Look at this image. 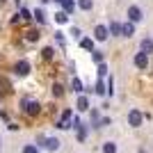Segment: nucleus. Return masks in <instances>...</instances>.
<instances>
[{
  "label": "nucleus",
  "instance_id": "2",
  "mask_svg": "<svg viewBox=\"0 0 153 153\" xmlns=\"http://www.w3.org/2000/svg\"><path fill=\"white\" fill-rule=\"evenodd\" d=\"M142 121H144V114H142L140 110H130V112H128V123L133 128H140Z\"/></svg>",
  "mask_w": 153,
  "mask_h": 153
},
{
  "label": "nucleus",
  "instance_id": "16",
  "mask_svg": "<svg viewBox=\"0 0 153 153\" xmlns=\"http://www.w3.org/2000/svg\"><path fill=\"white\" fill-rule=\"evenodd\" d=\"M34 19H37V23H46V14H44V9H34V14H32Z\"/></svg>",
  "mask_w": 153,
  "mask_h": 153
},
{
  "label": "nucleus",
  "instance_id": "1",
  "mask_svg": "<svg viewBox=\"0 0 153 153\" xmlns=\"http://www.w3.org/2000/svg\"><path fill=\"white\" fill-rule=\"evenodd\" d=\"M21 108H23L25 114L37 117L39 112H41V103H39V101H30V98H23V101H21Z\"/></svg>",
  "mask_w": 153,
  "mask_h": 153
},
{
  "label": "nucleus",
  "instance_id": "30",
  "mask_svg": "<svg viewBox=\"0 0 153 153\" xmlns=\"http://www.w3.org/2000/svg\"><path fill=\"white\" fill-rule=\"evenodd\" d=\"M55 39H57V44H64V34H62V32H57V34H55Z\"/></svg>",
  "mask_w": 153,
  "mask_h": 153
},
{
  "label": "nucleus",
  "instance_id": "6",
  "mask_svg": "<svg viewBox=\"0 0 153 153\" xmlns=\"http://www.w3.org/2000/svg\"><path fill=\"white\" fill-rule=\"evenodd\" d=\"M108 34H110V30L105 25H96L94 27V37H96V41H105L108 39Z\"/></svg>",
  "mask_w": 153,
  "mask_h": 153
},
{
  "label": "nucleus",
  "instance_id": "17",
  "mask_svg": "<svg viewBox=\"0 0 153 153\" xmlns=\"http://www.w3.org/2000/svg\"><path fill=\"white\" fill-rule=\"evenodd\" d=\"M71 87H73V91H76V94H80V91H85L82 82H80V80H78V78H73V82H71Z\"/></svg>",
  "mask_w": 153,
  "mask_h": 153
},
{
  "label": "nucleus",
  "instance_id": "15",
  "mask_svg": "<svg viewBox=\"0 0 153 153\" xmlns=\"http://www.w3.org/2000/svg\"><path fill=\"white\" fill-rule=\"evenodd\" d=\"M78 7L85 9V12H89L91 7H94V0H78Z\"/></svg>",
  "mask_w": 153,
  "mask_h": 153
},
{
  "label": "nucleus",
  "instance_id": "32",
  "mask_svg": "<svg viewBox=\"0 0 153 153\" xmlns=\"http://www.w3.org/2000/svg\"><path fill=\"white\" fill-rule=\"evenodd\" d=\"M41 2H48V0H41Z\"/></svg>",
  "mask_w": 153,
  "mask_h": 153
},
{
  "label": "nucleus",
  "instance_id": "25",
  "mask_svg": "<svg viewBox=\"0 0 153 153\" xmlns=\"http://www.w3.org/2000/svg\"><path fill=\"white\" fill-rule=\"evenodd\" d=\"M103 91H105V89H103V82H101V80H98V82L94 85V94H98V96H101Z\"/></svg>",
  "mask_w": 153,
  "mask_h": 153
},
{
  "label": "nucleus",
  "instance_id": "21",
  "mask_svg": "<svg viewBox=\"0 0 153 153\" xmlns=\"http://www.w3.org/2000/svg\"><path fill=\"white\" fill-rule=\"evenodd\" d=\"M53 94H55V96H62L64 94V87L59 82H55V85H53Z\"/></svg>",
  "mask_w": 153,
  "mask_h": 153
},
{
  "label": "nucleus",
  "instance_id": "7",
  "mask_svg": "<svg viewBox=\"0 0 153 153\" xmlns=\"http://www.w3.org/2000/svg\"><path fill=\"white\" fill-rule=\"evenodd\" d=\"M140 51H142V53H146V55H151V53H153V39H151V37L142 39V44H140Z\"/></svg>",
  "mask_w": 153,
  "mask_h": 153
},
{
  "label": "nucleus",
  "instance_id": "10",
  "mask_svg": "<svg viewBox=\"0 0 153 153\" xmlns=\"http://www.w3.org/2000/svg\"><path fill=\"white\" fill-rule=\"evenodd\" d=\"M76 108L80 110V112H87V110H89V98H87V96H78V105Z\"/></svg>",
  "mask_w": 153,
  "mask_h": 153
},
{
  "label": "nucleus",
  "instance_id": "14",
  "mask_svg": "<svg viewBox=\"0 0 153 153\" xmlns=\"http://www.w3.org/2000/svg\"><path fill=\"white\" fill-rule=\"evenodd\" d=\"M117 151H119V149H117L114 142H105V144H103V153H117Z\"/></svg>",
  "mask_w": 153,
  "mask_h": 153
},
{
  "label": "nucleus",
  "instance_id": "23",
  "mask_svg": "<svg viewBox=\"0 0 153 153\" xmlns=\"http://www.w3.org/2000/svg\"><path fill=\"white\" fill-rule=\"evenodd\" d=\"M19 16H21V19H23V21H27V19H32V14H30V12H27L25 7H21V12H19Z\"/></svg>",
  "mask_w": 153,
  "mask_h": 153
},
{
  "label": "nucleus",
  "instance_id": "33",
  "mask_svg": "<svg viewBox=\"0 0 153 153\" xmlns=\"http://www.w3.org/2000/svg\"><path fill=\"white\" fill-rule=\"evenodd\" d=\"M19 2H21V0H16V5H19Z\"/></svg>",
  "mask_w": 153,
  "mask_h": 153
},
{
  "label": "nucleus",
  "instance_id": "26",
  "mask_svg": "<svg viewBox=\"0 0 153 153\" xmlns=\"http://www.w3.org/2000/svg\"><path fill=\"white\" fill-rule=\"evenodd\" d=\"M41 53H44V59H53V53L55 51H53V48H44Z\"/></svg>",
  "mask_w": 153,
  "mask_h": 153
},
{
  "label": "nucleus",
  "instance_id": "9",
  "mask_svg": "<svg viewBox=\"0 0 153 153\" xmlns=\"http://www.w3.org/2000/svg\"><path fill=\"white\" fill-rule=\"evenodd\" d=\"M44 146L48 149V151H57V149H59V140H55V137H46Z\"/></svg>",
  "mask_w": 153,
  "mask_h": 153
},
{
  "label": "nucleus",
  "instance_id": "24",
  "mask_svg": "<svg viewBox=\"0 0 153 153\" xmlns=\"http://www.w3.org/2000/svg\"><path fill=\"white\" fill-rule=\"evenodd\" d=\"M37 39H39V32L37 30H30V32H27V41H37Z\"/></svg>",
  "mask_w": 153,
  "mask_h": 153
},
{
  "label": "nucleus",
  "instance_id": "4",
  "mask_svg": "<svg viewBox=\"0 0 153 153\" xmlns=\"http://www.w3.org/2000/svg\"><path fill=\"white\" fill-rule=\"evenodd\" d=\"M71 121H73V114H71V110H64L62 121L57 123V128H59V130H66V128H71Z\"/></svg>",
  "mask_w": 153,
  "mask_h": 153
},
{
  "label": "nucleus",
  "instance_id": "3",
  "mask_svg": "<svg viewBox=\"0 0 153 153\" xmlns=\"http://www.w3.org/2000/svg\"><path fill=\"white\" fill-rule=\"evenodd\" d=\"M128 19H130V23H140L142 21V9L137 5H130L128 7Z\"/></svg>",
  "mask_w": 153,
  "mask_h": 153
},
{
  "label": "nucleus",
  "instance_id": "5",
  "mask_svg": "<svg viewBox=\"0 0 153 153\" xmlns=\"http://www.w3.org/2000/svg\"><path fill=\"white\" fill-rule=\"evenodd\" d=\"M133 62H135V66H137V69H146V66H149V55L140 51L137 55H135V59H133Z\"/></svg>",
  "mask_w": 153,
  "mask_h": 153
},
{
  "label": "nucleus",
  "instance_id": "29",
  "mask_svg": "<svg viewBox=\"0 0 153 153\" xmlns=\"http://www.w3.org/2000/svg\"><path fill=\"white\" fill-rule=\"evenodd\" d=\"M71 34H73L76 39H80V34H82V32H80V27H73V30H71Z\"/></svg>",
  "mask_w": 153,
  "mask_h": 153
},
{
  "label": "nucleus",
  "instance_id": "20",
  "mask_svg": "<svg viewBox=\"0 0 153 153\" xmlns=\"http://www.w3.org/2000/svg\"><path fill=\"white\" fill-rule=\"evenodd\" d=\"M91 59H94L96 64H103V53H98V51H91Z\"/></svg>",
  "mask_w": 153,
  "mask_h": 153
},
{
  "label": "nucleus",
  "instance_id": "19",
  "mask_svg": "<svg viewBox=\"0 0 153 153\" xmlns=\"http://www.w3.org/2000/svg\"><path fill=\"white\" fill-rule=\"evenodd\" d=\"M80 46H82L85 51H94V41L91 39H80Z\"/></svg>",
  "mask_w": 153,
  "mask_h": 153
},
{
  "label": "nucleus",
  "instance_id": "22",
  "mask_svg": "<svg viewBox=\"0 0 153 153\" xmlns=\"http://www.w3.org/2000/svg\"><path fill=\"white\" fill-rule=\"evenodd\" d=\"M23 153H39V149L34 146V144H25V146H23Z\"/></svg>",
  "mask_w": 153,
  "mask_h": 153
},
{
  "label": "nucleus",
  "instance_id": "34",
  "mask_svg": "<svg viewBox=\"0 0 153 153\" xmlns=\"http://www.w3.org/2000/svg\"><path fill=\"white\" fill-rule=\"evenodd\" d=\"M55 2H62V0H55Z\"/></svg>",
  "mask_w": 153,
  "mask_h": 153
},
{
  "label": "nucleus",
  "instance_id": "8",
  "mask_svg": "<svg viewBox=\"0 0 153 153\" xmlns=\"http://www.w3.org/2000/svg\"><path fill=\"white\" fill-rule=\"evenodd\" d=\"M16 73H19V76H27V73H30V62H27V59H21V62L16 64Z\"/></svg>",
  "mask_w": 153,
  "mask_h": 153
},
{
  "label": "nucleus",
  "instance_id": "28",
  "mask_svg": "<svg viewBox=\"0 0 153 153\" xmlns=\"http://www.w3.org/2000/svg\"><path fill=\"white\" fill-rule=\"evenodd\" d=\"M108 94H110V96L114 94V80H112V78L108 80Z\"/></svg>",
  "mask_w": 153,
  "mask_h": 153
},
{
  "label": "nucleus",
  "instance_id": "31",
  "mask_svg": "<svg viewBox=\"0 0 153 153\" xmlns=\"http://www.w3.org/2000/svg\"><path fill=\"white\" fill-rule=\"evenodd\" d=\"M0 5H5V0H0Z\"/></svg>",
  "mask_w": 153,
  "mask_h": 153
},
{
  "label": "nucleus",
  "instance_id": "18",
  "mask_svg": "<svg viewBox=\"0 0 153 153\" xmlns=\"http://www.w3.org/2000/svg\"><path fill=\"white\" fill-rule=\"evenodd\" d=\"M55 21L62 25V23H66V21H69V14H66V12H57V14H55Z\"/></svg>",
  "mask_w": 153,
  "mask_h": 153
},
{
  "label": "nucleus",
  "instance_id": "27",
  "mask_svg": "<svg viewBox=\"0 0 153 153\" xmlns=\"http://www.w3.org/2000/svg\"><path fill=\"white\" fill-rule=\"evenodd\" d=\"M98 76H108V66H105V64H98Z\"/></svg>",
  "mask_w": 153,
  "mask_h": 153
},
{
  "label": "nucleus",
  "instance_id": "13",
  "mask_svg": "<svg viewBox=\"0 0 153 153\" xmlns=\"http://www.w3.org/2000/svg\"><path fill=\"white\" fill-rule=\"evenodd\" d=\"M133 34H135V23H130V21L123 23V34L121 37H133Z\"/></svg>",
  "mask_w": 153,
  "mask_h": 153
},
{
  "label": "nucleus",
  "instance_id": "11",
  "mask_svg": "<svg viewBox=\"0 0 153 153\" xmlns=\"http://www.w3.org/2000/svg\"><path fill=\"white\" fill-rule=\"evenodd\" d=\"M108 30H110V34H123V25H121V23H117V21L110 23Z\"/></svg>",
  "mask_w": 153,
  "mask_h": 153
},
{
  "label": "nucleus",
  "instance_id": "12",
  "mask_svg": "<svg viewBox=\"0 0 153 153\" xmlns=\"http://www.w3.org/2000/svg\"><path fill=\"white\" fill-rule=\"evenodd\" d=\"M73 9H76V0H62V12L71 14Z\"/></svg>",
  "mask_w": 153,
  "mask_h": 153
}]
</instances>
